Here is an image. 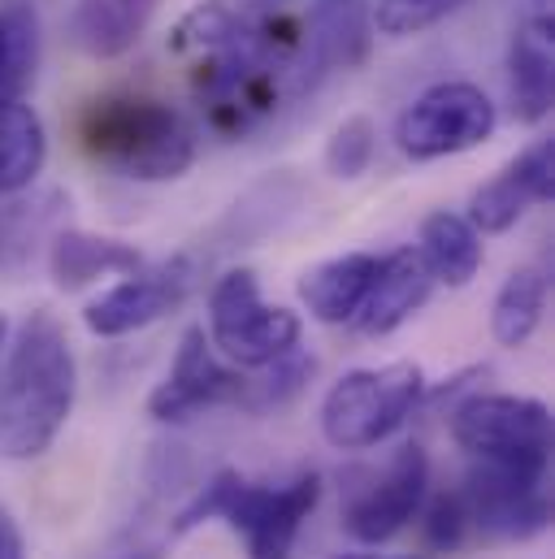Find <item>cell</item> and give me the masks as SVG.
<instances>
[{
	"mask_svg": "<svg viewBox=\"0 0 555 559\" xmlns=\"http://www.w3.org/2000/svg\"><path fill=\"white\" fill-rule=\"evenodd\" d=\"M187 83L226 140H244L274 122L278 109L317 87L330 70L317 9L291 0H209L196 4L169 39Z\"/></svg>",
	"mask_w": 555,
	"mask_h": 559,
	"instance_id": "obj_1",
	"label": "cell"
},
{
	"mask_svg": "<svg viewBox=\"0 0 555 559\" xmlns=\"http://www.w3.org/2000/svg\"><path fill=\"white\" fill-rule=\"evenodd\" d=\"M79 395V365L66 325L31 312L0 360V460H39L66 429Z\"/></svg>",
	"mask_w": 555,
	"mask_h": 559,
	"instance_id": "obj_2",
	"label": "cell"
},
{
	"mask_svg": "<svg viewBox=\"0 0 555 559\" xmlns=\"http://www.w3.org/2000/svg\"><path fill=\"white\" fill-rule=\"evenodd\" d=\"M79 147L92 165L131 182H174L196 165L191 122L152 96H96L79 118Z\"/></svg>",
	"mask_w": 555,
	"mask_h": 559,
	"instance_id": "obj_3",
	"label": "cell"
},
{
	"mask_svg": "<svg viewBox=\"0 0 555 559\" xmlns=\"http://www.w3.org/2000/svg\"><path fill=\"white\" fill-rule=\"evenodd\" d=\"M317 499H321L317 473H299L282 486H265V481H248L235 468H222L178 508L174 534H191L204 521H226L244 538L248 559H291L295 538L312 516Z\"/></svg>",
	"mask_w": 555,
	"mask_h": 559,
	"instance_id": "obj_4",
	"label": "cell"
},
{
	"mask_svg": "<svg viewBox=\"0 0 555 559\" xmlns=\"http://www.w3.org/2000/svg\"><path fill=\"white\" fill-rule=\"evenodd\" d=\"M421 395H425V373L413 360H395L382 369H352L321 400V433L339 451H369L409 425Z\"/></svg>",
	"mask_w": 555,
	"mask_h": 559,
	"instance_id": "obj_5",
	"label": "cell"
},
{
	"mask_svg": "<svg viewBox=\"0 0 555 559\" xmlns=\"http://www.w3.org/2000/svg\"><path fill=\"white\" fill-rule=\"evenodd\" d=\"M299 317L261 299L252 270H231L209 290V343L239 369H265L299 347Z\"/></svg>",
	"mask_w": 555,
	"mask_h": 559,
	"instance_id": "obj_6",
	"label": "cell"
},
{
	"mask_svg": "<svg viewBox=\"0 0 555 559\" xmlns=\"http://www.w3.org/2000/svg\"><path fill=\"white\" fill-rule=\"evenodd\" d=\"M451 438L486 464L552 468V413L530 395H469L451 413Z\"/></svg>",
	"mask_w": 555,
	"mask_h": 559,
	"instance_id": "obj_7",
	"label": "cell"
},
{
	"mask_svg": "<svg viewBox=\"0 0 555 559\" xmlns=\"http://www.w3.org/2000/svg\"><path fill=\"white\" fill-rule=\"evenodd\" d=\"M552 468H521V464H486L456 486L469 512V530L486 543H526L552 525Z\"/></svg>",
	"mask_w": 555,
	"mask_h": 559,
	"instance_id": "obj_8",
	"label": "cell"
},
{
	"mask_svg": "<svg viewBox=\"0 0 555 559\" xmlns=\"http://www.w3.org/2000/svg\"><path fill=\"white\" fill-rule=\"evenodd\" d=\"M495 105L473 83H434L395 122V143L413 160H438L469 152L495 135Z\"/></svg>",
	"mask_w": 555,
	"mask_h": 559,
	"instance_id": "obj_9",
	"label": "cell"
},
{
	"mask_svg": "<svg viewBox=\"0 0 555 559\" xmlns=\"http://www.w3.org/2000/svg\"><path fill=\"white\" fill-rule=\"evenodd\" d=\"M244 391H248V378L217 360L204 325H191L178 338V352H174L165 382L147 395V417L161 420V425H182V420L200 417L209 408L244 404Z\"/></svg>",
	"mask_w": 555,
	"mask_h": 559,
	"instance_id": "obj_10",
	"label": "cell"
},
{
	"mask_svg": "<svg viewBox=\"0 0 555 559\" xmlns=\"http://www.w3.org/2000/svg\"><path fill=\"white\" fill-rule=\"evenodd\" d=\"M196 261L191 257H169L161 265H139L135 274H122L118 286H109L101 299L87 304L83 321L96 338H122L156 325L161 317H169L174 308L187 304L191 286H196Z\"/></svg>",
	"mask_w": 555,
	"mask_h": 559,
	"instance_id": "obj_11",
	"label": "cell"
},
{
	"mask_svg": "<svg viewBox=\"0 0 555 559\" xmlns=\"http://www.w3.org/2000/svg\"><path fill=\"white\" fill-rule=\"evenodd\" d=\"M429 495V455L421 442H404L391 464L369 481L361 486L347 508H343V530L352 543L361 547H378V543H391Z\"/></svg>",
	"mask_w": 555,
	"mask_h": 559,
	"instance_id": "obj_12",
	"label": "cell"
},
{
	"mask_svg": "<svg viewBox=\"0 0 555 559\" xmlns=\"http://www.w3.org/2000/svg\"><path fill=\"white\" fill-rule=\"evenodd\" d=\"M555 195V143H530L517 160H508L486 187L469 200V222L477 235H504L512 230L534 204H552Z\"/></svg>",
	"mask_w": 555,
	"mask_h": 559,
	"instance_id": "obj_13",
	"label": "cell"
},
{
	"mask_svg": "<svg viewBox=\"0 0 555 559\" xmlns=\"http://www.w3.org/2000/svg\"><path fill=\"white\" fill-rule=\"evenodd\" d=\"M508 96L517 122H543L555 100V26L552 9L539 4L517 31L508 48Z\"/></svg>",
	"mask_w": 555,
	"mask_h": 559,
	"instance_id": "obj_14",
	"label": "cell"
},
{
	"mask_svg": "<svg viewBox=\"0 0 555 559\" xmlns=\"http://www.w3.org/2000/svg\"><path fill=\"white\" fill-rule=\"evenodd\" d=\"M434 290V274L429 265L421 261L416 248H395L387 257H378V274H374V286L356 312V330L369 334V338H382L391 330H400L416 308L429 299Z\"/></svg>",
	"mask_w": 555,
	"mask_h": 559,
	"instance_id": "obj_15",
	"label": "cell"
},
{
	"mask_svg": "<svg viewBox=\"0 0 555 559\" xmlns=\"http://www.w3.org/2000/svg\"><path fill=\"white\" fill-rule=\"evenodd\" d=\"M161 0H79L70 13V39L92 61L127 57L147 35Z\"/></svg>",
	"mask_w": 555,
	"mask_h": 559,
	"instance_id": "obj_16",
	"label": "cell"
},
{
	"mask_svg": "<svg viewBox=\"0 0 555 559\" xmlns=\"http://www.w3.org/2000/svg\"><path fill=\"white\" fill-rule=\"evenodd\" d=\"M378 274V257L374 252H343L334 261L312 265L299 278V299L308 308V317H317L321 325H347L356 321L369 286Z\"/></svg>",
	"mask_w": 555,
	"mask_h": 559,
	"instance_id": "obj_17",
	"label": "cell"
},
{
	"mask_svg": "<svg viewBox=\"0 0 555 559\" xmlns=\"http://www.w3.org/2000/svg\"><path fill=\"white\" fill-rule=\"evenodd\" d=\"M143 265L131 243L122 239H105V235H87V230H66L52 239L48 252V270L61 290H79L87 282L118 278V274H135Z\"/></svg>",
	"mask_w": 555,
	"mask_h": 559,
	"instance_id": "obj_18",
	"label": "cell"
},
{
	"mask_svg": "<svg viewBox=\"0 0 555 559\" xmlns=\"http://www.w3.org/2000/svg\"><path fill=\"white\" fill-rule=\"evenodd\" d=\"M416 252L429 265L434 282H447V286H469L477 278L482 261H486L482 235L473 230V222L460 217V213H447V209H438V213H429L421 222Z\"/></svg>",
	"mask_w": 555,
	"mask_h": 559,
	"instance_id": "obj_19",
	"label": "cell"
},
{
	"mask_svg": "<svg viewBox=\"0 0 555 559\" xmlns=\"http://www.w3.org/2000/svg\"><path fill=\"white\" fill-rule=\"evenodd\" d=\"M44 160H48V135L39 114L22 96L0 100V195L31 187Z\"/></svg>",
	"mask_w": 555,
	"mask_h": 559,
	"instance_id": "obj_20",
	"label": "cell"
},
{
	"mask_svg": "<svg viewBox=\"0 0 555 559\" xmlns=\"http://www.w3.org/2000/svg\"><path fill=\"white\" fill-rule=\"evenodd\" d=\"M547 312V274L534 265L512 270L491 304V334L499 347H526Z\"/></svg>",
	"mask_w": 555,
	"mask_h": 559,
	"instance_id": "obj_21",
	"label": "cell"
},
{
	"mask_svg": "<svg viewBox=\"0 0 555 559\" xmlns=\"http://www.w3.org/2000/svg\"><path fill=\"white\" fill-rule=\"evenodd\" d=\"M39 70V13L31 0H0V100H17Z\"/></svg>",
	"mask_w": 555,
	"mask_h": 559,
	"instance_id": "obj_22",
	"label": "cell"
},
{
	"mask_svg": "<svg viewBox=\"0 0 555 559\" xmlns=\"http://www.w3.org/2000/svg\"><path fill=\"white\" fill-rule=\"evenodd\" d=\"M374 152H378V127L369 118H347L334 127V135L326 143V169L352 182L374 165Z\"/></svg>",
	"mask_w": 555,
	"mask_h": 559,
	"instance_id": "obj_23",
	"label": "cell"
},
{
	"mask_svg": "<svg viewBox=\"0 0 555 559\" xmlns=\"http://www.w3.org/2000/svg\"><path fill=\"white\" fill-rule=\"evenodd\" d=\"M464 0H378L374 4V22L382 35H416L434 22H442L451 9H460Z\"/></svg>",
	"mask_w": 555,
	"mask_h": 559,
	"instance_id": "obj_24",
	"label": "cell"
},
{
	"mask_svg": "<svg viewBox=\"0 0 555 559\" xmlns=\"http://www.w3.org/2000/svg\"><path fill=\"white\" fill-rule=\"evenodd\" d=\"M469 534H473V530H469V512H464L460 490H447L442 499H434L429 521H425V538H429V547H438V551H456Z\"/></svg>",
	"mask_w": 555,
	"mask_h": 559,
	"instance_id": "obj_25",
	"label": "cell"
},
{
	"mask_svg": "<svg viewBox=\"0 0 555 559\" xmlns=\"http://www.w3.org/2000/svg\"><path fill=\"white\" fill-rule=\"evenodd\" d=\"M0 559H26V543H22V534L4 508H0Z\"/></svg>",
	"mask_w": 555,
	"mask_h": 559,
	"instance_id": "obj_26",
	"label": "cell"
},
{
	"mask_svg": "<svg viewBox=\"0 0 555 559\" xmlns=\"http://www.w3.org/2000/svg\"><path fill=\"white\" fill-rule=\"evenodd\" d=\"M127 559H161V551H156V547H147V551H139V556H127Z\"/></svg>",
	"mask_w": 555,
	"mask_h": 559,
	"instance_id": "obj_27",
	"label": "cell"
},
{
	"mask_svg": "<svg viewBox=\"0 0 555 559\" xmlns=\"http://www.w3.org/2000/svg\"><path fill=\"white\" fill-rule=\"evenodd\" d=\"M4 330H9V325H4V317H0V352H4Z\"/></svg>",
	"mask_w": 555,
	"mask_h": 559,
	"instance_id": "obj_28",
	"label": "cell"
},
{
	"mask_svg": "<svg viewBox=\"0 0 555 559\" xmlns=\"http://www.w3.org/2000/svg\"><path fill=\"white\" fill-rule=\"evenodd\" d=\"M334 559H374V556H361V551H352V556H334Z\"/></svg>",
	"mask_w": 555,
	"mask_h": 559,
	"instance_id": "obj_29",
	"label": "cell"
},
{
	"mask_svg": "<svg viewBox=\"0 0 555 559\" xmlns=\"http://www.w3.org/2000/svg\"><path fill=\"white\" fill-rule=\"evenodd\" d=\"M413 559H421V556H413Z\"/></svg>",
	"mask_w": 555,
	"mask_h": 559,
	"instance_id": "obj_30",
	"label": "cell"
}]
</instances>
